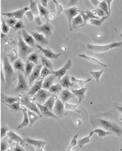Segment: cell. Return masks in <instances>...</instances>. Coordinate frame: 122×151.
Wrapping results in <instances>:
<instances>
[{
    "instance_id": "ffe728a7",
    "label": "cell",
    "mask_w": 122,
    "mask_h": 151,
    "mask_svg": "<svg viewBox=\"0 0 122 151\" xmlns=\"http://www.w3.org/2000/svg\"><path fill=\"white\" fill-rule=\"evenodd\" d=\"M73 97H75V95L72 93H71L67 88L63 89L60 93V99L61 101L63 102L64 104H66L70 99L73 98Z\"/></svg>"
},
{
    "instance_id": "8d00e7d4",
    "label": "cell",
    "mask_w": 122,
    "mask_h": 151,
    "mask_svg": "<svg viewBox=\"0 0 122 151\" xmlns=\"http://www.w3.org/2000/svg\"><path fill=\"white\" fill-rule=\"evenodd\" d=\"M34 68H35V64L27 61L26 63V65H25V76H30V75L33 72Z\"/></svg>"
},
{
    "instance_id": "7dc6e473",
    "label": "cell",
    "mask_w": 122,
    "mask_h": 151,
    "mask_svg": "<svg viewBox=\"0 0 122 151\" xmlns=\"http://www.w3.org/2000/svg\"><path fill=\"white\" fill-rule=\"evenodd\" d=\"M93 12L94 15L96 14L97 16H99V17H100V18H103V17H105V16H107L105 12H103L101 9H100L99 7H96V9H95V10H94Z\"/></svg>"
},
{
    "instance_id": "5b68a950",
    "label": "cell",
    "mask_w": 122,
    "mask_h": 151,
    "mask_svg": "<svg viewBox=\"0 0 122 151\" xmlns=\"http://www.w3.org/2000/svg\"><path fill=\"white\" fill-rule=\"evenodd\" d=\"M32 99L30 98L29 96H24L23 98V100L21 101V105H23V106H25L26 109H27L28 110H31L32 112H34V113H37L39 116L42 117V115H41L40 111H39V109L38 108L37 105H36V103L34 101H31Z\"/></svg>"
},
{
    "instance_id": "3957f363",
    "label": "cell",
    "mask_w": 122,
    "mask_h": 151,
    "mask_svg": "<svg viewBox=\"0 0 122 151\" xmlns=\"http://www.w3.org/2000/svg\"><path fill=\"white\" fill-rule=\"evenodd\" d=\"M18 47H19V55L22 60L27 59L28 55L30 53H32L34 50V48H32V47H30L25 43L21 33L19 34V38H18Z\"/></svg>"
},
{
    "instance_id": "b9f144b4",
    "label": "cell",
    "mask_w": 122,
    "mask_h": 151,
    "mask_svg": "<svg viewBox=\"0 0 122 151\" xmlns=\"http://www.w3.org/2000/svg\"><path fill=\"white\" fill-rule=\"evenodd\" d=\"M94 134H98V136L100 137H106L108 135H110V134H113L112 132H109V131L105 130V129H103L98 128L96 129L95 130H94Z\"/></svg>"
},
{
    "instance_id": "f546056e",
    "label": "cell",
    "mask_w": 122,
    "mask_h": 151,
    "mask_svg": "<svg viewBox=\"0 0 122 151\" xmlns=\"http://www.w3.org/2000/svg\"><path fill=\"white\" fill-rule=\"evenodd\" d=\"M27 113H28V117H29V122H30V125L29 126H32V125L35 123L37 120H39V118H41L40 116H39L37 113H34L31 110H28L27 109Z\"/></svg>"
},
{
    "instance_id": "836d02e7",
    "label": "cell",
    "mask_w": 122,
    "mask_h": 151,
    "mask_svg": "<svg viewBox=\"0 0 122 151\" xmlns=\"http://www.w3.org/2000/svg\"><path fill=\"white\" fill-rule=\"evenodd\" d=\"M71 81H72V83L76 84L78 87L84 88V84H86L87 83H88V82H90L92 80H91V79H87V80L82 81V80H78V79H76V77H74V76H72V77H71Z\"/></svg>"
},
{
    "instance_id": "6f0895ef",
    "label": "cell",
    "mask_w": 122,
    "mask_h": 151,
    "mask_svg": "<svg viewBox=\"0 0 122 151\" xmlns=\"http://www.w3.org/2000/svg\"><path fill=\"white\" fill-rule=\"evenodd\" d=\"M35 23H36V25H37V27H40L43 25V24H42V21H41V19L39 16H35Z\"/></svg>"
},
{
    "instance_id": "d590c367",
    "label": "cell",
    "mask_w": 122,
    "mask_h": 151,
    "mask_svg": "<svg viewBox=\"0 0 122 151\" xmlns=\"http://www.w3.org/2000/svg\"><path fill=\"white\" fill-rule=\"evenodd\" d=\"M30 10L31 12L34 14V15L35 16H39V6L38 3L35 1H32V0H30Z\"/></svg>"
},
{
    "instance_id": "ba28073f",
    "label": "cell",
    "mask_w": 122,
    "mask_h": 151,
    "mask_svg": "<svg viewBox=\"0 0 122 151\" xmlns=\"http://www.w3.org/2000/svg\"><path fill=\"white\" fill-rule=\"evenodd\" d=\"M28 10H30V7L25 6V7H23V8L20 9V10H18V11H15V12H8V13H3L2 15L7 16L9 19H11V18H15L17 19H22L23 16H24V14L27 12H28Z\"/></svg>"
},
{
    "instance_id": "681fc988",
    "label": "cell",
    "mask_w": 122,
    "mask_h": 151,
    "mask_svg": "<svg viewBox=\"0 0 122 151\" xmlns=\"http://www.w3.org/2000/svg\"><path fill=\"white\" fill-rule=\"evenodd\" d=\"M53 2H54L55 4V8H56V13H57V15H60L62 12H64L63 6H61L60 4L57 1H55V0H53Z\"/></svg>"
},
{
    "instance_id": "f35d334b",
    "label": "cell",
    "mask_w": 122,
    "mask_h": 151,
    "mask_svg": "<svg viewBox=\"0 0 122 151\" xmlns=\"http://www.w3.org/2000/svg\"><path fill=\"white\" fill-rule=\"evenodd\" d=\"M53 73V71L52 70H50L49 68H43L42 70H41V73H40V76H39V80H43L44 81V79L46 78L47 76H48L49 75H52Z\"/></svg>"
},
{
    "instance_id": "8992f818",
    "label": "cell",
    "mask_w": 122,
    "mask_h": 151,
    "mask_svg": "<svg viewBox=\"0 0 122 151\" xmlns=\"http://www.w3.org/2000/svg\"><path fill=\"white\" fill-rule=\"evenodd\" d=\"M52 93H51L49 91L46 90V89H40L38 93L35 94V96H33V100L37 103H39L41 105H44V103L47 101V100L52 96Z\"/></svg>"
},
{
    "instance_id": "f6af8a7d",
    "label": "cell",
    "mask_w": 122,
    "mask_h": 151,
    "mask_svg": "<svg viewBox=\"0 0 122 151\" xmlns=\"http://www.w3.org/2000/svg\"><path fill=\"white\" fill-rule=\"evenodd\" d=\"M7 105V107L10 108L11 109L14 111H19L22 110V108H21V103L20 102H16V103H14V104H12V105Z\"/></svg>"
},
{
    "instance_id": "d6986e66",
    "label": "cell",
    "mask_w": 122,
    "mask_h": 151,
    "mask_svg": "<svg viewBox=\"0 0 122 151\" xmlns=\"http://www.w3.org/2000/svg\"><path fill=\"white\" fill-rule=\"evenodd\" d=\"M36 30L38 32L43 33V35H45L47 36H50L52 35V27L51 26L48 21H47L45 24H43L40 27H36Z\"/></svg>"
},
{
    "instance_id": "484cf974",
    "label": "cell",
    "mask_w": 122,
    "mask_h": 151,
    "mask_svg": "<svg viewBox=\"0 0 122 151\" xmlns=\"http://www.w3.org/2000/svg\"><path fill=\"white\" fill-rule=\"evenodd\" d=\"M7 137H9V139L11 140V141H13V142H15L19 143L20 145H24L25 144V141L19 137V135L14 133V132H12V131H9L8 133H7Z\"/></svg>"
},
{
    "instance_id": "ee69618b",
    "label": "cell",
    "mask_w": 122,
    "mask_h": 151,
    "mask_svg": "<svg viewBox=\"0 0 122 151\" xmlns=\"http://www.w3.org/2000/svg\"><path fill=\"white\" fill-rule=\"evenodd\" d=\"M104 73V70H100V71H90V74L93 76V78L96 80V83H99L100 78Z\"/></svg>"
},
{
    "instance_id": "603a6c76",
    "label": "cell",
    "mask_w": 122,
    "mask_h": 151,
    "mask_svg": "<svg viewBox=\"0 0 122 151\" xmlns=\"http://www.w3.org/2000/svg\"><path fill=\"white\" fill-rule=\"evenodd\" d=\"M79 55V57H81V58L84 59L85 60L88 61V62H90L91 64H97V65H100V66H102V67L104 68H107L108 65L107 64H104V63H102L101 61H100L99 60H96L95 58H93V57H90V56H88V55H85V54H80Z\"/></svg>"
},
{
    "instance_id": "30bf717a",
    "label": "cell",
    "mask_w": 122,
    "mask_h": 151,
    "mask_svg": "<svg viewBox=\"0 0 122 151\" xmlns=\"http://www.w3.org/2000/svg\"><path fill=\"white\" fill-rule=\"evenodd\" d=\"M79 10L76 7H75V6L70 7V8L67 9V10H64V14L66 15L67 18V20H68V25H69L70 31H72V20L76 16H77Z\"/></svg>"
},
{
    "instance_id": "f5cc1de1",
    "label": "cell",
    "mask_w": 122,
    "mask_h": 151,
    "mask_svg": "<svg viewBox=\"0 0 122 151\" xmlns=\"http://www.w3.org/2000/svg\"><path fill=\"white\" fill-rule=\"evenodd\" d=\"M8 55L11 57V61H12V62H13V61L15 62V60H18V54L17 52H16V50H14V51H13L11 53H10Z\"/></svg>"
},
{
    "instance_id": "cb8c5ba5",
    "label": "cell",
    "mask_w": 122,
    "mask_h": 151,
    "mask_svg": "<svg viewBox=\"0 0 122 151\" xmlns=\"http://www.w3.org/2000/svg\"><path fill=\"white\" fill-rule=\"evenodd\" d=\"M55 76L53 74L49 75L48 76H47L46 78L44 80L43 82V89H46V90H49L50 88L52 87L55 81Z\"/></svg>"
},
{
    "instance_id": "44dd1931",
    "label": "cell",
    "mask_w": 122,
    "mask_h": 151,
    "mask_svg": "<svg viewBox=\"0 0 122 151\" xmlns=\"http://www.w3.org/2000/svg\"><path fill=\"white\" fill-rule=\"evenodd\" d=\"M25 142L27 143L28 145H32L33 146H35V149L39 148H43L44 145H46L47 142L45 141H40V140H35L30 138V137H26L25 139Z\"/></svg>"
},
{
    "instance_id": "5bb4252c",
    "label": "cell",
    "mask_w": 122,
    "mask_h": 151,
    "mask_svg": "<svg viewBox=\"0 0 122 151\" xmlns=\"http://www.w3.org/2000/svg\"><path fill=\"white\" fill-rule=\"evenodd\" d=\"M64 109H65V105H64V103L61 101L60 99L57 98L56 101H55L54 109H53V113H54V114L56 115L57 116H64V115H65V113H64Z\"/></svg>"
},
{
    "instance_id": "e575fe53",
    "label": "cell",
    "mask_w": 122,
    "mask_h": 151,
    "mask_svg": "<svg viewBox=\"0 0 122 151\" xmlns=\"http://www.w3.org/2000/svg\"><path fill=\"white\" fill-rule=\"evenodd\" d=\"M3 101L6 105H12L14 103H16V102H19L20 101V98L19 97H13V96H6L3 95Z\"/></svg>"
},
{
    "instance_id": "60d3db41",
    "label": "cell",
    "mask_w": 122,
    "mask_h": 151,
    "mask_svg": "<svg viewBox=\"0 0 122 151\" xmlns=\"http://www.w3.org/2000/svg\"><path fill=\"white\" fill-rule=\"evenodd\" d=\"M100 9H101L103 12H105V14L107 16L109 17V15H110V12L108 11V4H107V2L106 1H100L99 3V5H98Z\"/></svg>"
},
{
    "instance_id": "4dcf8cb0",
    "label": "cell",
    "mask_w": 122,
    "mask_h": 151,
    "mask_svg": "<svg viewBox=\"0 0 122 151\" xmlns=\"http://www.w3.org/2000/svg\"><path fill=\"white\" fill-rule=\"evenodd\" d=\"M39 57H40L41 60V64H42L44 68H49L50 70L53 71V64H52V62L49 60V59L46 58L44 55H41Z\"/></svg>"
},
{
    "instance_id": "d4e9b609",
    "label": "cell",
    "mask_w": 122,
    "mask_h": 151,
    "mask_svg": "<svg viewBox=\"0 0 122 151\" xmlns=\"http://www.w3.org/2000/svg\"><path fill=\"white\" fill-rule=\"evenodd\" d=\"M22 111L23 113V122L21 123L20 125H19L17 129H21L23 127H26V126H29L30 122H29V117H28V113H27V109L25 107L22 108Z\"/></svg>"
},
{
    "instance_id": "2e32d148",
    "label": "cell",
    "mask_w": 122,
    "mask_h": 151,
    "mask_svg": "<svg viewBox=\"0 0 122 151\" xmlns=\"http://www.w3.org/2000/svg\"><path fill=\"white\" fill-rule=\"evenodd\" d=\"M32 35L33 36V38L35 39V42H36L37 44H39V45L44 46V45L48 44V40H47V39L44 36V35L41 34L39 32H32Z\"/></svg>"
},
{
    "instance_id": "9c48e42d",
    "label": "cell",
    "mask_w": 122,
    "mask_h": 151,
    "mask_svg": "<svg viewBox=\"0 0 122 151\" xmlns=\"http://www.w3.org/2000/svg\"><path fill=\"white\" fill-rule=\"evenodd\" d=\"M72 65V60H68L64 66H63L60 69L57 70V71H53L52 74L55 76V77H57L59 80H60L61 78H63L64 76L67 74V70H69L70 68H71Z\"/></svg>"
},
{
    "instance_id": "94428289",
    "label": "cell",
    "mask_w": 122,
    "mask_h": 151,
    "mask_svg": "<svg viewBox=\"0 0 122 151\" xmlns=\"http://www.w3.org/2000/svg\"><path fill=\"white\" fill-rule=\"evenodd\" d=\"M39 3H40L41 5L43 6H44V7H47V0H40Z\"/></svg>"
},
{
    "instance_id": "f907efd6",
    "label": "cell",
    "mask_w": 122,
    "mask_h": 151,
    "mask_svg": "<svg viewBox=\"0 0 122 151\" xmlns=\"http://www.w3.org/2000/svg\"><path fill=\"white\" fill-rule=\"evenodd\" d=\"M24 28H25V26H24V24H23V23L21 20H18V22L15 24V26L14 27L15 31H19V30L20 29L24 30Z\"/></svg>"
},
{
    "instance_id": "83f0119b",
    "label": "cell",
    "mask_w": 122,
    "mask_h": 151,
    "mask_svg": "<svg viewBox=\"0 0 122 151\" xmlns=\"http://www.w3.org/2000/svg\"><path fill=\"white\" fill-rule=\"evenodd\" d=\"M57 100V97L55 96V95H52V96L49 97V98L47 100V101L44 104V105H45L48 109L52 111L54 109V106H55V101Z\"/></svg>"
},
{
    "instance_id": "f1b7e54d",
    "label": "cell",
    "mask_w": 122,
    "mask_h": 151,
    "mask_svg": "<svg viewBox=\"0 0 122 151\" xmlns=\"http://www.w3.org/2000/svg\"><path fill=\"white\" fill-rule=\"evenodd\" d=\"M93 134H94V131H92L90 133V134L88 135V136L85 137H83L81 139H80L78 141V146L80 149H82L84 146V145H86V144H88V143L90 142V138L91 137L93 136Z\"/></svg>"
},
{
    "instance_id": "9a60e30c",
    "label": "cell",
    "mask_w": 122,
    "mask_h": 151,
    "mask_svg": "<svg viewBox=\"0 0 122 151\" xmlns=\"http://www.w3.org/2000/svg\"><path fill=\"white\" fill-rule=\"evenodd\" d=\"M35 103H36V105H37L38 108L39 109V111H40L42 116H44V117H52V118H58L59 117L56 115H55L54 113H52L50 109H48L45 105H41V104L37 103V102H35Z\"/></svg>"
},
{
    "instance_id": "003e7915",
    "label": "cell",
    "mask_w": 122,
    "mask_h": 151,
    "mask_svg": "<svg viewBox=\"0 0 122 151\" xmlns=\"http://www.w3.org/2000/svg\"><path fill=\"white\" fill-rule=\"evenodd\" d=\"M121 140H122V139H121Z\"/></svg>"
},
{
    "instance_id": "e7e4bbea",
    "label": "cell",
    "mask_w": 122,
    "mask_h": 151,
    "mask_svg": "<svg viewBox=\"0 0 122 151\" xmlns=\"http://www.w3.org/2000/svg\"><path fill=\"white\" fill-rule=\"evenodd\" d=\"M36 151H44V150L42 148H39V149H36Z\"/></svg>"
},
{
    "instance_id": "680465c9",
    "label": "cell",
    "mask_w": 122,
    "mask_h": 151,
    "mask_svg": "<svg viewBox=\"0 0 122 151\" xmlns=\"http://www.w3.org/2000/svg\"><path fill=\"white\" fill-rule=\"evenodd\" d=\"M65 108H66V109H71V110H76V109L77 108V105H69V104H67V103H66Z\"/></svg>"
},
{
    "instance_id": "277c9868",
    "label": "cell",
    "mask_w": 122,
    "mask_h": 151,
    "mask_svg": "<svg viewBox=\"0 0 122 151\" xmlns=\"http://www.w3.org/2000/svg\"><path fill=\"white\" fill-rule=\"evenodd\" d=\"M3 72L5 73V76H6V84L7 86H9L11 83V80L14 76V69L10 64L7 56H5L3 60Z\"/></svg>"
},
{
    "instance_id": "4316f807",
    "label": "cell",
    "mask_w": 122,
    "mask_h": 151,
    "mask_svg": "<svg viewBox=\"0 0 122 151\" xmlns=\"http://www.w3.org/2000/svg\"><path fill=\"white\" fill-rule=\"evenodd\" d=\"M82 26H84V19H83L81 15H78L72 20V28L75 29V28H77V27Z\"/></svg>"
},
{
    "instance_id": "74e56055",
    "label": "cell",
    "mask_w": 122,
    "mask_h": 151,
    "mask_svg": "<svg viewBox=\"0 0 122 151\" xmlns=\"http://www.w3.org/2000/svg\"><path fill=\"white\" fill-rule=\"evenodd\" d=\"M108 19V16H105V17L98 19H89L88 23L92 24V25H95V26H101L103 23Z\"/></svg>"
},
{
    "instance_id": "4fadbf2b",
    "label": "cell",
    "mask_w": 122,
    "mask_h": 151,
    "mask_svg": "<svg viewBox=\"0 0 122 151\" xmlns=\"http://www.w3.org/2000/svg\"><path fill=\"white\" fill-rule=\"evenodd\" d=\"M21 35H22V37H23V40L25 41V43H26L27 45H29L30 47H32V48L37 47V44H36L35 39L33 38V36H32V35H29L25 30H22Z\"/></svg>"
},
{
    "instance_id": "6125c7cd",
    "label": "cell",
    "mask_w": 122,
    "mask_h": 151,
    "mask_svg": "<svg viewBox=\"0 0 122 151\" xmlns=\"http://www.w3.org/2000/svg\"><path fill=\"white\" fill-rule=\"evenodd\" d=\"M106 2H107L108 7V11H109V12H110V10H111V3L113 2V0H107Z\"/></svg>"
},
{
    "instance_id": "ac0fdd59",
    "label": "cell",
    "mask_w": 122,
    "mask_h": 151,
    "mask_svg": "<svg viewBox=\"0 0 122 151\" xmlns=\"http://www.w3.org/2000/svg\"><path fill=\"white\" fill-rule=\"evenodd\" d=\"M60 84H61L62 87L64 88H67V89L72 87H78L76 84L72 83V81L70 80V76L68 73H67L63 78L60 80Z\"/></svg>"
},
{
    "instance_id": "816d5d0a",
    "label": "cell",
    "mask_w": 122,
    "mask_h": 151,
    "mask_svg": "<svg viewBox=\"0 0 122 151\" xmlns=\"http://www.w3.org/2000/svg\"><path fill=\"white\" fill-rule=\"evenodd\" d=\"M9 30H10V27L6 24V22L3 20V23H2V32H3V33H5V34L8 33Z\"/></svg>"
},
{
    "instance_id": "7bdbcfd3",
    "label": "cell",
    "mask_w": 122,
    "mask_h": 151,
    "mask_svg": "<svg viewBox=\"0 0 122 151\" xmlns=\"http://www.w3.org/2000/svg\"><path fill=\"white\" fill-rule=\"evenodd\" d=\"M27 60L28 62H32V63H34L36 65H38L39 62V55L37 53H32L28 55V57L27 59Z\"/></svg>"
},
{
    "instance_id": "bcb514c9",
    "label": "cell",
    "mask_w": 122,
    "mask_h": 151,
    "mask_svg": "<svg viewBox=\"0 0 122 151\" xmlns=\"http://www.w3.org/2000/svg\"><path fill=\"white\" fill-rule=\"evenodd\" d=\"M78 135L79 134H76L75 136L73 137H72V142H70V145L69 146H68V148H67V151H70V150L72 148V147H74V146H76V145H77V137H78Z\"/></svg>"
},
{
    "instance_id": "be15d7a7",
    "label": "cell",
    "mask_w": 122,
    "mask_h": 151,
    "mask_svg": "<svg viewBox=\"0 0 122 151\" xmlns=\"http://www.w3.org/2000/svg\"><path fill=\"white\" fill-rule=\"evenodd\" d=\"M115 108H116L117 110L119 111L120 113L122 114V106H120V105H115Z\"/></svg>"
},
{
    "instance_id": "91938a15",
    "label": "cell",
    "mask_w": 122,
    "mask_h": 151,
    "mask_svg": "<svg viewBox=\"0 0 122 151\" xmlns=\"http://www.w3.org/2000/svg\"><path fill=\"white\" fill-rule=\"evenodd\" d=\"M12 151H25V150L22 147V146H20V145H16L15 148L13 149V150Z\"/></svg>"
},
{
    "instance_id": "7c38bea8",
    "label": "cell",
    "mask_w": 122,
    "mask_h": 151,
    "mask_svg": "<svg viewBox=\"0 0 122 151\" xmlns=\"http://www.w3.org/2000/svg\"><path fill=\"white\" fill-rule=\"evenodd\" d=\"M42 68H43V65L42 64H38V65L35 66L32 74L30 75L29 79H28V85L29 86H32V83L35 81V80H38L39 76H40Z\"/></svg>"
},
{
    "instance_id": "c3c4849f",
    "label": "cell",
    "mask_w": 122,
    "mask_h": 151,
    "mask_svg": "<svg viewBox=\"0 0 122 151\" xmlns=\"http://www.w3.org/2000/svg\"><path fill=\"white\" fill-rule=\"evenodd\" d=\"M17 22H18L17 19H15V18H11V19H6V23L9 27H13V28H14V27L15 26V24H16Z\"/></svg>"
},
{
    "instance_id": "03108f58",
    "label": "cell",
    "mask_w": 122,
    "mask_h": 151,
    "mask_svg": "<svg viewBox=\"0 0 122 151\" xmlns=\"http://www.w3.org/2000/svg\"><path fill=\"white\" fill-rule=\"evenodd\" d=\"M121 36H122V32H121Z\"/></svg>"
},
{
    "instance_id": "db71d44e",
    "label": "cell",
    "mask_w": 122,
    "mask_h": 151,
    "mask_svg": "<svg viewBox=\"0 0 122 151\" xmlns=\"http://www.w3.org/2000/svg\"><path fill=\"white\" fill-rule=\"evenodd\" d=\"M8 128L7 127H5V126H3L1 128V138H3L4 137L7 135V133H8Z\"/></svg>"
},
{
    "instance_id": "8fae6325",
    "label": "cell",
    "mask_w": 122,
    "mask_h": 151,
    "mask_svg": "<svg viewBox=\"0 0 122 151\" xmlns=\"http://www.w3.org/2000/svg\"><path fill=\"white\" fill-rule=\"evenodd\" d=\"M37 48L39 49V51L44 54V55L46 58L51 59V60H56V59H58L61 55V53L53 52L52 50L44 48L43 47L40 46V45H39V44H37Z\"/></svg>"
},
{
    "instance_id": "7402d4cb",
    "label": "cell",
    "mask_w": 122,
    "mask_h": 151,
    "mask_svg": "<svg viewBox=\"0 0 122 151\" xmlns=\"http://www.w3.org/2000/svg\"><path fill=\"white\" fill-rule=\"evenodd\" d=\"M88 88H80V89H72V93L75 95V96H76L78 98V103H81L82 101L84 100V97H85V93L87 92Z\"/></svg>"
},
{
    "instance_id": "9f6ffc18",
    "label": "cell",
    "mask_w": 122,
    "mask_h": 151,
    "mask_svg": "<svg viewBox=\"0 0 122 151\" xmlns=\"http://www.w3.org/2000/svg\"><path fill=\"white\" fill-rule=\"evenodd\" d=\"M7 146H8V143L6 142V141L1 142V151H6Z\"/></svg>"
},
{
    "instance_id": "1f68e13d",
    "label": "cell",
    "mask_w": 122,
    "mask_h": 151,
    "mask_svg": "<svg viewBox=\"0 0 122 151\" xmlns=\"http://www.w3.org/2000/svg\"><path fill=\"white\" fill-rule=\"evenodd\" d=\"M14 68H15V70L25 74V65L23 64L20 59H18L17 60L14 62Z\"/></svg>"
},
{
    "instance_id": "7a4b0ae2",
    "label": "cell",
    "mask_w": 122,
    "mask_h": 151,
    "mask_svg": "<svg viewBox=\"0 0 122 151\" xmlns=\"http://www.w3.org/2000/svg\"><path fill=\"white\" fill-rule=\"evenodd\" d=\"M122 46V42H113V43H111L107 45H93V44H88L87 47L90 51H93V52L98 53H105L110 51V50L116 48V47H120Z\"/></svg>"
},
{
    "instance_id": "52a82bcc",
    "label": "cell",
    "mask_w": 122,
    "mask_h": 151,
    "mask_svg": "<svg viewBox=\"0 0 122 151\" xmlns=\"http://www.w3.org/2000/svg\"><path fill=\"white\" fill-rule=\"evenodd\" d=\"M29 85L26 81V79L24 77L22 73H19L18 74V84L15 88V93H23L28 90Z\"/></svg>"
},
{
    "instance_id": "e0dca14e",
    "label": "cell",
    "mask_w": 122,
    "mask_h": 151,
    "mask_svg": "<svg viewBox=\"0 0 122 151\" xmlns=\"http://www.w3.org/2000/svg\"><path fill=\"white\" fill-rule=\"evenodd\" d=\"M43 82H44L43 80H39V79H38V80L36 81V82L34 84V85L31 88V89L28 91V93H27V96H35V94L38 93L39 91L43 88Z\"/></svg>"
},
{
    "instance_id": "6da1fadb",
    "label": "cell",
    "mask_w": 122,
    "mask_h": 151,
    "mask_svg": "<svg viewBox=\"0 0 122 151\" xmlns=\"http://www.w3.org/2000/svg\"><path fill=\"white\" fill-rule=\"evenodd\" d=\"M92 124L93 126L100 127V129L112 132L113 134H115L120 137H122V128L116 123L106 121L105 119H101V118H96L92 121Z\"/></svg>"
},
{
    "instance_id": "d6a6232c",
    "label": "cell",
    "mask_w": 122,
    "mask_h": 151,
    "mask_svg": "<svg viewBox=\"0 0 122 151\" xmlns=\"http://www.w3.org/2000/svg\"><path fill=\"white\" fill-rule=\"evenodd\" d=\"M38 6H39V15L42 17H44L47 21L48 20V16H49V12H48V10L46 8V7H44L40 4V3H38Z\"/></svg>"
},
{
    "instance_id": "11a10c76",
    "label": "cell",
    "mask_w": 122,
    "mask_h": 151,
    "mask_svg": "<svg viewBox=\"0 0 122 151\" xmlns=\"http://www.w3.org/2000/svg\"><path fill=\"white\" fill-rule=\"evenodd\" d=\"M26 16H27V19L29 21L35 20L34 14H33L31 11H28V12H26Z\"/></svg>"
},
{
    "instance_id": "ab89813d",
    "label": "cell",
    "mask_w": 122,
    "mask_h": 151,
    "mask_svg": "<svg viewBox=\"0 0 122 151\" xmlns=\"http://www.w3.org/2000/svg\"><path fill=\"white\" fill-rule=\"evenodd\" d=\"M63 90V87L61 86V84L59 83V84H53L52 87L50 88L49 91L50 93H52V94H57V93H60L61 91Z\"/></svg>"
}]
</instances>
